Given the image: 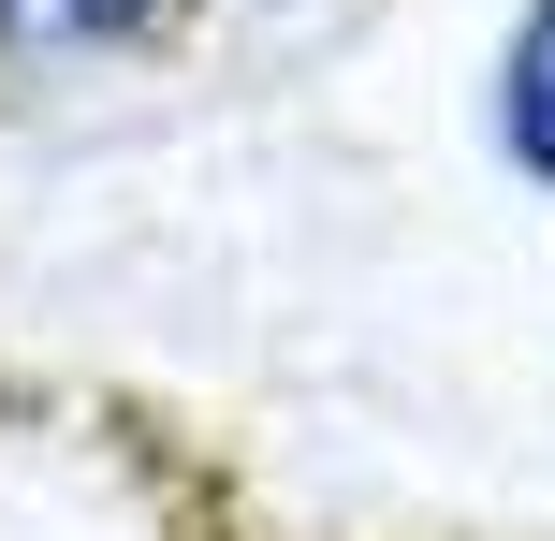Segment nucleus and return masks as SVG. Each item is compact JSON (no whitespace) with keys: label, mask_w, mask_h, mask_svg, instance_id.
<instances>
[{"label":"nucleus","mask_w":555,"mask_h":541,"mask_svg":"<svg viewBox=\"0 0 555 541\" xmlns=\"http://www.w3.org/2000/svg\"><path fill=\"white\" fill-rule=\"evenodd\" d=\"M498 162L527 191H555V0H527L498 44Z\"/></svg>","instance_id":"obj_1"},{"label":"nucleus","mask_w":555,"mask_h":541,"mask_svg":"<svg viewBox=\"0 0 555 541\" xmlns=\"http://www.w3.org/2000/svg\"><path fill=\"white\" fill-rule=\"evenodd\" d=\"M146 15H162V0H0V59H103V44H132Z\"/></svg>","instance_id":"obj_2"}]
</instances>
